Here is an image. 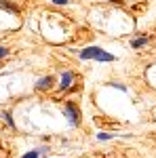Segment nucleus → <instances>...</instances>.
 Listing matches in <instances>:
<instances>
[{
    "mask_svg": "<svg viewBox=\"0 0 156 158\" xmlns=\"http://www.w3.org/2000/svg\"><path fill=\"white\" fill-rule=\"evenodd\" d=\"M80 57L82 59H95V61H108V63L116 61V57L112 53L99 49V47H86V49H82L80 51Z\"/></svg>",
    "mask_w": 156,
    "mask_h": 158,
    "instance_id": "f257e3e1",
    "label": "nucleus"
},
{
    "mask_svg": "<svg viewBox=\"0 0 156 158\" xmlns=\"http://www.w3.org/2000/svg\"><path fill=\"white\" fill-rule=\"evenodd\" d=\"M63 114H65V118L70 120L72 127H78V124H80V110L76 108L74 101H65V106H63Z\"/></svg>",
    "mask_w": 156,
    "mask_h": 158,
    "instance_id": "f03ea898",
    "label": "nucleus"
},
{
    "mask_svg": "<svg viewBox=\"0 0 156 158\" xmlns=\"http://www.w3.org/2000/svg\"><path fill=\"white\" fill-rule=\"evenodd\" d=\"M53 85H55V78L53 76H44V78H40L34 85V89L36 91H48V89H53Z\"/></svg>",
    "mask_w": 156,
    "mask_h": 158,
    "instance_id": "7ed1b4c3",
    "label": "nucleus"
},
{
    "mask_svg": "<svg viewBox=\"0 0 156 158\" xmlns=\"http://www.w3.org/2000/svg\"><path fill=\"white\" fill-rule=\"evenodd\" d=\"M72 82H74V74L72 72H63V74H61V85H59V89H61V91H68V89L72 86Z\"/></svg>",
    "mask_w": 156,
    "mask_h": 158,
    "instance_id": "20e7f679",
    "label": "nucleus"
},
{
    "mask_svg": "<svg viewBox=\"0 0 156 158\" xmlns=\"http://www.w3.org/2000/svg\"><path fill=\"white\" fill-rule=\"evenodd\" d=\"M148 42H150L148 38H133V40H131V47H133V49H141V47H145Z\"/></svg>",
    "mask_w": 156,
    "mask_h": 158,
    "instance_id": "39448f33",
    "label": "nucleus"
},
{
    "mask_svg": "<svg viewBox=\"0 0 156 158\" xmlns=\"http://www.w3.org/2000/svg\"><path fill=\"white\" fill-rule=\"evenodd\" d=\"M42 152H44V148H40V150H32V152L23 154L21 158H40V156H42Z\"/></svg>",
    "mask_w": 156,
    "mask_h": 158,
    "instance_id": "423d86ee",
    "label": "nucleus"
},
{
    "mask_svg": "<svg viewBox=\"0 0 156 158\" xmlns=\"http://www.w3.org/2000/svg\"><path fill=\"white\" fill-rule=\"evenodd\" d=\"M2 118H4V122H6L9 127H15V120H13L11 112H2Z\"/></svg>",
    "mask_w": 156,
    "mask_h": 158,
    "instance_id": "0eeeda50",
    "label": "nucleus"
},
{
    "mask_svg": "<svg viewBox=\"0 0 156 158\" xmlns=\"http://www.w3.org/2000/svg\"><path fill=\"white\" fill-rule=\"evenodd\" d=\"M0 6L6 9V11H11V13H17V6H13V4H9V2H2V0H0Z\"/></svg>",
    "mask_w": 156,
    "mask_h": 158,
    "instance_id": "6e6552de",
    "label": "nucleus"
},
{
    "mask_svg": "<svg viewBox=\"0 0 156 158\" xmlns=\"http://www.w3.org/2000/svg\"><path fill=\"white\" fill-rule=\"evenodd\" d=\"M97 139H101V141H108V139H112V133H99V135H97Z\"/></svg>",
    "mask_w": 156,
    "mask_h": 158,
    "instance_id": "1a4fd4ad",
    "label": "nucleus"
},
{
    "mask_svg": "<svg viewBox=\"0 0 156 158\" xmlns=\"http://www.w3.org/2000/svg\"><path fill=\"white\" fill-rule=\"evenodd\" d=\"M9 55V49L6 47H0V57H6Z\"/></svg>",
    "mask_w": 156,
    "mask_h": 158,
    "instance_id": "9d476101",
    "label": "nucleus"
},
{
    "mask_svg": "<svg viewBox=\"0 0 156 158\" xmlns=\"http://www.w3.org/2000/svg\"><path fill=\"white\" fill-rule=\"evenodd\" d=\"M112 86H116V89H120V91H127V86H124V85H118V82H112Z\"/></svg>",
    "mask_w": 156,
    "mask_h": 158,
    "instance_id": "9b49d317",
    "label": "nucleus"
},
{
    "mask_svg": "<svg viewBox=\"0 0 156 158\" xmlns=\"http://www.w3.org/2000/svg\"><path fill=\"white\" fill-rule=\"evenodd\" d=\"M51 2H53V4H68L70 0H51Z\"/></svg>",
    "mask_w": 156,
    "mask_h": 158,
    "instance_id": "f8f14e48",
    "label": "nucleus"
}]
</instances>
